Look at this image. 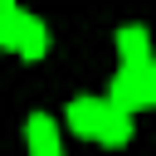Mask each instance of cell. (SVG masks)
Returning <instances> with one entry per match:
<instances>
[{"label": "cell", "instance_id": "6da1fadb", "mask_svg": "<svg viewBox=\"0 0 156 156\" xmlns=\"http://www.w3.org/2000/svg\"><path fill=\"white\" fill-rule=\"evenodd\" d=\"M146 73H151V63H122L117 78H112V102L127 107V112L151 107V98H146Z\"/></svg>", "mask_w": 156, "mask_h": 156}, {"label": "cell", "instance_id": "7a4b0ae2", "mask_svg": "<svg viewBox=\"0 0 156 156\" xmlns=\"http://www.w3.org/2000/svg\"><path fill=\"white\" fill-rule=\"evenodd\" d=\"M107 112H112V98H73L63 117H68V127H73L78 136L98 141V136H102V127H107Z\"/></svg>", "mask_w": 156, "mask_h": 156}, {"label": "cell", "instance_id": "9c48e42d", "mask_svg": "<svg viewBox=\"0 0 156 156\" xmlns=\"http://www.w3.org/2000/svg\"><path fill=\"white\" fill-rule=\"evenodd\" d=\"M0 10H15V0H0Z\"/></svg>", "mask_w": 156, "mask_h": 156}, {"label": "cell", "instance_id": "3957f363", "mask_svg": "<svg viewBox=\"0 0 156 156\" xmlns=\"http://www.w3.org/2000/svg\"><path fill=\"white\" fill-rule=\"evenodd\" d=\"M24 141H29V156H63L58 127H54V117H44V112H34V117L24 122Z\"/></svg>", "mask_w": 156, "mask_h": 156}, {"label": "cell", "instance_id": "5b68a950", "mask_svg": "<svg viewBox=\"0 0 156 156\" xmlns=\"http://www.w3.org/2000/svg\"><path fill=\"white\" fill-rule=\"evenodd\" d=\"M98 141H102V146H127V141H132V112L112 102V112H107V127H102V136H98Z\"/></svg>", "mask_w": 156, "mask_h": 156}, {"label": "cell", "instance_id": "ba28073f", "mask_svg": "<svg viewBox=\"0 0 156 156\" xmlns=\"http://www.w3.org/2000/svg\"><path fill=\"white\" fill-rule=\"evenodd\" d=\"M146 98H151V107H156V58H151V73H146Z\"/></svg>", "mask_w": 156, "mask_h": 156}, {"label": "cell", "instance_id": "8992f818", "mask_svg": "<svg viewBox=\"0 0 156 156\" xmlns=\"http://www.w3.org/2000/svg\"><path fill=\"white\" fill-rule=\"evenodd\" d=\"M24 24H29V15H24V10H0V49H15V54H20Z\"/></svg>", "mask_w": 156, "mask_h": 156}, {"label": "cell", "instance_id": "277c9868", "mask_svg": "<svg viewBox=\"0 0 156 156\" xmlns=\"http://www.w3.org/2000/svg\"><path fill=\"white\" fill-rule=\"evenodd\" d=\"M117 54H122V63H151V34L141 24H122L117 29Z\"/></svg>", "mask_w": 156, "mask_h": 156}, {"label": "cell", "instance_id": "52a82bcc", "mask_svg": "<svg viewBox=\"0 0 156 156\" xmlns=\"http://www.w3.org/2000/svg\"><path fill=\"white\" fill-rule=\"evenodd\" d=\"M44 49H49V29L29 15V24H24V39H20V58H44Z\"/></svg>", "mask_w": 156, "mask_h": 156}]
</instances>
